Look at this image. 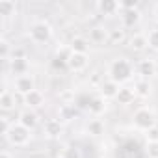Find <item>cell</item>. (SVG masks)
Here are the masks:
<instances>
[{
  "label": "cell",
  "mask_w": 158,
  "mask_h": 158,
  "mask_svg": "<svg viewBox=\"0 0 158 158\" xmlns=\"http://www.w3.org/2000/svg\"><path fill=\"white\" fill-rule=\"evenodd\" d=\"M119 89H121V86H119V84H115L114 80L106 78V80H102V82H101V86H99V95H101L102 99H106V101H112V99H115V97H117Z\"/></svg>",
  "instance_id": "9"
},
{
  "label": "cell",
  "mask_w": 158,
  "mask_h": 158,
  "mask_svg": "<svg viewBox=\"0 0 158 158\" xmlns=\"http://www.w3.org/2000/svg\"><path fill=\"white\" fill-rule=\"evenodd\" d=\"M95 8L99 10L101 15H106V17H112L117 11H121V6H119V2H115V0H101V2L95 4Z\"/></svg>",
  "instance_id": "15"
},
{
  "label": "cell",
  "mask_w": 158,
  "mask_h": 158,
  "mask_svg": "<svg viewBox=\"0 0 158 158\" xmlns=\"http://www.w3.org/2000/svg\"><path fill=\"white\" fill-rule=\"evenodd\" d=\"M152 15H154V21L158 23V4L154 6V10H152Z\"/></svg>",
  "instance_id": "33"
},
{
  "label": "cell",
  "mask_w": 158,
  "mask_h": 158,
  "mask_svg": "<svg viewBox=\"0 0 158 158\" xmlns=\"http://www.w3.org/2000/svg\"><path fill=\"white\" fill-rule=\"evenodd\" d=\"M128 47H130L134 52H143V50H147V48H149L147 34H141V32L134 34V35L128 39Z\"/></svg>",
  "instance_id": "17"
},
{
  "label": "cell",
  "mask_w": 158,
  "mask_h": 158,
  "mask_svg": "<svg viewBox=\"0 0 158 158\" xmlns=\"http://www.w3.org/2000/svg\"><path fill=\"white\" fill-rule=\"evenodd\" d=\"M143 138H145V141H147V143H154V141H158V127H154V128L147 130V132L143 134Z\"/></svg>",
  "instance_id": "28"
},
{
  "label": "cell",
  "mask_w": 158,
  "mask_h": 158,
  "mask_svg": "<svg viewBox=\"0 0 158 158\" xmlns=\"http://www.w3.org/2000/svg\"><path fill=\"white\" fill-rule=\"evenodd\" d=\"M145 152H147L149 158H158V141H154V143H147Z\"/></svg>",
  "instance_id": "29"
},
{
  "label": "cell",
  "mask_w": 158,
  "mask_h": 158,
  "mask_svg": "<svg viewBox=\"0 0 158 158\" xmlns=\"http://www.w3.org/2000/svg\"><path fill=\"white\" fill-rule=\"evenodd\" d=\"M132 125H134L136 130H139V132H143V134H145L147 130L158 127V125H156V114H154V110L149 108V106H139V108L132 114Z\"/></svg>",
  "instance_id": "2"
},
{
  "label": "cell",
  "mask_w": 158,
  "mask_h": 158,
  "mask_svg": "<svg viewBox=\"0 0 158 158\" xmlns=\"http://www.w3.org/2000/svg\"><path fill=\"white\" fill-rule=\"evenodd\" d=\"M60 158H82V152H80V149H78V147L69 145V147H65L61 151V156Z\"/></svg>",
  "instance_id": "26"
},
{
  "label": "cell",
  "mask_w": 158,
  "mask_h": 158,
  "mask_svg": "<svg viewBox=\"0 0 158 158\" xmlns=\"http://www.w3.org/2000/svg\"><path fill=\"white\" fill-rule=\"evenodd\" d=\"M147 41H149V48L158 50V26L152 28V30L147 34Z\"/></svg>",
  "instance_id": "27"
},
{
  "label": "cell",
  "mask_w": 158,
  "mask_h": 158,
  "mask_svg": "<svg viewBox=\"0 0 158 158\" xmlns=\"http://www.w3.org/2000/svg\"><path fill=\"white\" fill-rule=\"evenodd\" d=\"M141 19V13L139 10H128V11H121V21H123V26L125 28H132L134 24H138Z\"/></svg>",
  "instance_id": "20"
},
{
  "label": "cell",
  "mask_w": 158,
  "mask_h": 158,
  "mask_svg": "<svg viewBox=\"0 0 158 158\" xmlns=\"http://www.w3.org/2000/svg\"><path fill=\"white\" fill-rule=\"evenodd\" d=\"M23 99H24L26 108H30V110H39V108H43L45 102H47V97H45V93H43L41 89H34L32 93H28V95L23 97Z\"/></svg>",
  "instance_id": "10"
},
{
  "label": "cell",
  "mask_w": 158,
  "mask_h": 158,
  "mask_svg": "<svg viewBox=\"0 0 158 158\" xmlns=\"http://www.w3.org/2000/svg\"><path fill=\"white\" fill-rule=\"evenodd\" d=\"M52 34H54V30H52L50 23L43 21V19L41 21H34L30 24V28H28V37H30V41L34 45H45V43H48L52 39Z\"/></svg>",
  "instance_id": "3"
},
{
  "label": "cell",
  "mask_w": 158,
  "mask_h": 158,
  "mask_svg": "<svg viewBox=\"0 0 158 158\" xmlns=\"http://www.w3.org/2000/svg\"><path fill=\"white\" fill-rule=\"evenodd\" d=\"M67 69L71 73H84L89 65V54H78V52H71L67 58Z\"/></svg>",
  "instance_id": "6"
},
{
  "label": "cell",
  "mask_w": 158,
  "mask_h": 158,
  "mask_svg": "<svg viewBox=\"0 0 158 158\" xmlns=\"http://www.w3.org/2000/svg\"><path fill=\"white\" fill-rule=\"evenodd\" d=\"M71 52H78V54H89V39L84 35H74L69 43Z\"/></svg>",
  "instance_id": "16"
},
{
  "label": "cell",
  "mask_w": 158,
  "mask_h": 158,
  "mask_svg": "<svg viewBox=\"0 0 158 158\" xmlns=\"http://www.w3.org/2000/svg\"><path fill=\"white\" fill-rule=\"evenodd\" d=\"M6 139H8V143L11 145V147H26L30 141H32V138H34V134H32V130H28L26 127H23L21 123H13V127L8 130V134L4 136Z\"/></svg>",
  "instance_id": "4"
},
{
  "label": "cell",
  "mask_w": 158,
  "mask_h": 158,
  "mask_svg": "<svg viewBox=\"0 0 158 158\" xmlns=\"http://www.w3.org/2000/svg\"><path fill=\"white\" fill-rule=\"evenodd\" d=\"M34 89H37V88H35V76H34L32 73L21 74V76L13 78V91H15L17 95L26 97V95L32 93Z\"/></svg>",
  "instance_id": "5"
},
{
  "label": "cell",
  "mask_w": 158,
  "mask_h": 158,
  "mask_svg": "<svg viewBox=\"0 0 158 158\" xmlns=\"http://www.w3.org/2000/svg\"><path fill=\"white\" fill-rule=\"evenodd\" d=\"M156 73V61L151 60V58H143L136 63V74L138 78H145V80H149V78Z\"/></svg>",
  "instance_id": "8"
},
{
  "label": "cell",
  "mask_w": 158,
  "mask_h": 158,
  "mask_svg": "<svg viewBox=\"0 0 158 158\" xmlns=\"http://www.w3.org/2000/svg\"><path fill=\"white\" fill-rule=\"evenodd\" d=\"M108 39V32L102 26H95L89 30V43H104Z\"/></svg>",
  "instance_id": "23"
},
{
  "label": "cell",
  "mask_w": 158,
  "mask_h": 158,
  "mask_svg": "<svg viewBox=\"0 0 158 158\" xmlns=\"http://www.w3.org/2000/svg\"><path fill=\"white\" fill-rule=\"evenodd\" d=\"M63 132V125L60 119H47L45 125H43V134L48 138V139H56L60 138Z\"/></svg>",
  "instance_id": "11"
},
{
  "label": "cell",
  "mask_w": 158,
  "mask_h": 158,
  "mask_svg": "<svg viewBox=\"0 0 158 158\" xmlns=\"http://www.w3.org/2000/svg\"><path fill=\"white\" fill-rule=\"evenodd\" d=\"M106 108H108V101H106V99H102V97L97 93V95H93V99H91V102H89L88 112H89V115H91V117H101V115H104Z\"/></svg>",
  "instance_id": "13"
},
{
  "label": "cell",
  "mask_w": 158,
  "mask_h": 158,
  "mask_svg": "<svg viewBox=\"0 0 158 158\" xmlns=\"http://www.w3.org/2000/svg\"><path fill=\"white\" fill-rule=\"evenodd\" d=\"M15 104H17V101H15V91H10L8 86L4 84L2 95H0V108H2L4 114H8V112H11V110L15 108Z\"/></svg>",
  "instance_id": "14"
},
{
  "label": "cell",
  "mask_w": 158,
  "mask_h": 158,
  "mask_svg": "<svg viewBox=\"0 0 158 158\" xmlns=\"http://www.w3.org/2000/svg\"><path fill=\"white\" fill-rule=\"evenodd\" d=\"M125 37H127V34H125V30H123V28L108 30V41H110L112 45H119V43H123V41H125Z\"/></svg>",
  "instance_id": "24"
},
{
  "label": "cell",
  "mask_w": 158,
  "mask_h": 158,
  "mask_svg": "<svg viewBox=\"0 0 158 158\" xmlns=\"http://www.w3.org/2000/svg\"><path fill=\"white\" fill-rule=\"evenodd\" d=\"M10 71L11 74L17 78L21 74H28L30 73V63H28V58H11L10 61Z\"/></svg>",
  "instance_id": "12"
},
{
  "label": "cell",
  "mask_w": 158,
  "mask_h": 158,
  "mask_svg": "<svg viewBox=\"0 0 158 158\" xmlns=\"http://www.w3.org/2000/svg\"><path fill=\"white\" fill-rule=\"evenodd\" d=\"M132 88H134V91H136L138 97H149L151 95V82L145 80V78H138Z\"/></svg>",
  "instance_id": "22"
},
{
  "label": "cell",
  "mask_w": 158,
  "mask_h": 158,
  "mask_svg": "<svg viewBox=\"0 0 158 158\" xmlns=\"http://www.w3.org/2000/svg\"><path fill=\"white\" fill-rule=\"evenodd\" d=\"M121 11H128V10H138V2L136 0H128V2H119Z\"/></svg>",
  "instance_id": "31"
},
{
  "label": "cell",
  "mask_w": 158,
  "mask_h": 158,
  "mask_svg": "<svg viewBox=\"0 0 158 158\" xmlns=\"http://www.w3.org/2000/svg\"><path fill=\"white\" fill-rule=\"evenodd\" d=\"M17 123H21L23 127H26L28 130H35V127L39 125V115H37V112L35 110H30V108H24V110H21L19 112V115H17Z\"/></svg>",
  "instance_id": "7"
},
{
  "label": "cell",
  "mask_w": 158,
  "mask_h": 158,
  "mask_svg": "<svg viewBox=\"0 0 158 158\" xmlns=\"http://www.w3.org/2000/svg\"><path fill=\"white\" fill-rule=\"evenodd\" d=\"M0 123H2V136H6V134H8V130L13 127V123H15V121H10V117H8V115H2V117H0Z\"/></svg>",
  "instance_id": "30"
},
{
  "label": "cell",
  "mask_w": 158,
  "mask_h": 158,
  "mask_svg": "<svg viewBox=\"0 0 158 158\" xmlns=\"http://www.w3.org/2000/svg\"><path fill=\"white\" fill-rule=\"evenodd\" d=\"M17 2H13V0H0V15H2V19H10L13 15H17Z\"/></svg>",
  "instance_id": "21"
},
{
  "label": "cell",
  "mask_w": 158,
  "mask_h": 158,
  "mask_svg": "<svg viewBox=\"0 0 158 158\" xmlns=\"http://www.w3.org/2000/svg\"><path fill=\"white\" fill-rule=\"evenodd\" d=\"M10 54H11V45H10V41H8V37L2 35V37H0V56H2L4 61H10V60H11Z\"/></svg>",
  "instance_id": "25"
},
{
  "label": "cell",
  "mask_w": 158,
  "mask_h": 158,
  "mask_svg": "<svg viewBox=\"0 0 158 158\" xmlns=\"http://www.w3.org/2000/svg\"><path fill=\"white\" fill-rule=\"evenodd\" d=\"M86 132H88L89 136H93V138H99V136H102V134L106 132V125H104L102 119L93 117V119H89V121L86 123Z\"/></svg>",
  "instance_id": "19"
},
{
  "label": "cell",
  "mask_w": 158,
  "mask_h": 158,
  "mask_svg": "<svg viewBox=\"0 0 158 158\" xmlns=\"http://www.w3.org/2000/svg\"><path fill=\"white\" fill-rule=\"evenodd\" d=\"M134 73H136V65H132V61L127 60V58H114L108 63V69H106L108 78L114 80L115 84H119V86L128 84L134 78Z\"/></svg>",
  "instance_id": "1"
},
{
  "label": "cell",
  "mask_w": 158,
  "mask_h": 158,
  "mask_svg": "<svg viewBox=\"0 0 158 158\" xmlns=\"http://www.w3.org/2000/svg\"><path fill=\"white\" fill-rule=\"evenodd\" d=\"M0 158H13V154H11L8 149H4L2 152H0Z\"/></svg>",
  "instance_id": "32"
},
{
  "label": "cell",
  "mask_w": 158,
  "mask_h": 158,
  "mask_svg": "<svg viewBox=\"0 0 158 158\" xmlns=\"http://www.w3.org/2000/svg\"><path fill=\"white\" fill-rule=\"evenodd\" d=\"M136 97H138V95H136L134 88H130V86H121V89H119L115 101H117L121 106H128V104H132V102L136 101Z\"/></svg>",
  "instance_id": "18"
}]
</instances>
